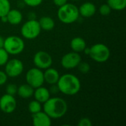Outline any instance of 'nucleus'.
Returning a JSON list of instances; mask_svg holds the SVG:
<instances>
[{
  "instance_id": "f257e3e1",
  "label": "nucleus",
  "mask_w": 126,
  "mask_h": 126,
  "mask_svg": "<svg viewBox=\"0 0 126 126\" xmlns=\"http://www.w3.org/2000/svg\"><path fill=\"white\" fill-rule=\"evenodd\" d=\"M43 104L44 111L51 119H59L63 117L68 110L67 103L61 97H49Z\"/></svg>"
},
{
  "instance_id": "f8f14e48",
  "label": "nucleus",
  "mask_w": 126,
  "mask_h": 126,
  "mask_svg": "<svg viewBox=\"0 0 126 126\" xmlns=\"http://www.w3.org/2000/svg\"><path fill=\"white\" fill-rule=\"evenodd\" d=\"M32 124L35 126H50L52 125V119L44 112L39 111L32 114Z\"/></svg>"
},
{
  "instance_id": "ddd939ff",
  "label": "nucleus",
  "mask_w": 126,
  "mask_h": 126,
  "mask_svg": "<svg viewBox=\"0 0 126 126\" xmlns=\"http://www.w3.org/2000/svg\"><path fill=\"white\" fill-rule=\"evenodd\" d=\"M78 10L80 16L84 18H90L95 14L97 11V7L94 4L89 1H86L83 3L80 6Z\"/></svg>"
},
{
  "instance_id": "f3484780",
  "label": "nucleus",
  "mask_w": 126,
  "mask_h": 126,
  "mask_svg": "<svg viewBox=\"0 0 126 126\" xmlns=\"http://www.w3.org/2000/svg\"><path fill=\"white\" fill-rule=\"evenodd\" d=\"M70 47L73 52L79 53L83 52L84 49L86 47V43L83 38L75 37L72 39L70 42Z\"/></svg>"
},
{
  "instance_id": "39448f33",
  "label": "nucleus",
  "mask_w": 126,
  "mask_h": 126,
  "mask_svg": "<svg viewBox=\"0 0 126 126\" xmlns=\"http://www.w3.org/2000/svg\"><path fill=\"white\" fill-rule=\"evenodd\" d=\"M25 44L23 39L16 35H10L4 39L3 48L9 55H18L24 49Z\"/></svg>"
},
{
  "instance_id": "6ab92c4d",
  "label": "nucleus",
  "mask_w": 126,
  "mask_h": 126,
  "mask_svg": "<svg viewBox=\"0 0 126 126\" xmlns=\"http://www.w3.org/2000/svg\"><path fill=\"white\" fill-rule=\"evenodd\" d=\"M38 23L41 30L50 31L55 27V21L49 16H43L38 20Z\"/></svg>"
},
{
  "instance_id": "6e6552de",
  "label": "nucleus",
  "mask_w": 126,
  "mask_h": 126,
  "mask_svg": "<svg viewBox=\"0 0 126 126\" xmlns=\"http://www.w3.org/2000/svg\"><path fill=\"white\" fill-rule=\"evenodd\" d=\"M24 71V64L22 61L17 58L8 60L5 63L4 72L10 78H16L21 75Z\"/></svg>"
},
{
  "instance_id": "bb28decb",
  "label": "nucleus",
  "mask_w": 126,
  "mask_h": 126,
  "mask_svg": "<svg viewBox=\"0 0 126 126\" xmlns=\"http://www.w3.org/2000/svg\"><path fill=\"white\" fill-rule=\"evenodd\" d=\"M23 2L29 7H35L39 6L43 2V0H23Z\"/></svg>"
},
{
  "instance_id": "72a5a7b5",
  "label": "nucleus",
  "mask_w": 126,
  "mask_h": 126,
  "mask_svg": "<svg viewBox=\"0 0 126 126\" xmlns=\"http://www.w3.org/2000/svg\"><path fill=\"white\" fill-rule=\"evenodd\" d=\"M4 45V38L0 35V48H2Z\"/></svg>"
},
{
  "instance_id": "7ed1b4c3",
  "label": "nucleus",
  "mask_w": 126,
  "mask_h": 126,
  "mask_svg": "<svg viewBox=\"0 0 126 126\" xmlns=\"http://www.w3.org/2000/svg\"><path fill=\"white\" fill-rule=\"evenodd\" d=\"M58 18L63 24H69L75 22L80 16L78 7L72 3H66L59 7L57 13Z\"/></svg>"
},
{
  "instance_id": "4468645a",
  "label": "nucleus",
  "mask_w": 126,
  "mask_h": 126,
  "mask_svg": "<svg viewBox=\"0 0 126 126\" xmlns=\"http://www.w3.org/2000/svg\"><path fill=\"white\" fill-rule=\"evenodd\" d=\"M44 70H45L44 72V82L47 83L49 85L57 84L58 79L60 78L58 71L54 68H52L51 66Z\"/></svg>"
},
{
  "instance_id": "cd10ccee",
  "label": "nucleus",
  "mask_w": 126,
  "mask_h": 126,
  "mask_svg": "<svg viewBox=\"0 0 126 126\" xmlns=\"http://www.w3.org/2000/svg\"><path fill=\"white\" fill-rule=\"evenodd\" d=\"M78 125L79 126H92V123L89 118L83 117L79 120Z\"/></svg>"
},
{
  "instance_id": "f03ea898",
  "label": "nucleus",
  "mask_w": 126,
  "mask_h": 126,
  "mask_svg": "<svg viewBox=\"0 0 126 126\" xmlns=\"http://www.w3.org/2000/svg\"><path fill=\"white\" fill-rule=\"evenodd\" d=\"M57 85L59 92L69 96L77 94L81 88L79 78L72 74H64L60 76Z\"/></svg>"
},
{
  "instance_id": "b1692460",
  "label": "nucleus",
  "mask_w": 126,
  "mask_h": 126,
  "mask_svg": "<svg viewBox=\"0 0 126 126\" xmlns=\"http://www.w3.org/2000/svg\"><path fill=\"white\" fill-rule=\"evenodd\" d=\"M9 60V54L2 47L0 48V66H4Z\"/></svg>"
},
{
  "instance_id": "aec40b11",
  "label": "nucleus",
  "mask_w": 126,
  "mask_h": 126,
  "mask_svg": "<svg viewBox=\"0 0 126 126\" xmlns=\"http://www.w3.org/2000/svg\"><path fill=\"white\" fill-rule=\"evenodd\" d=\"M107 4L111 10L121 11L126 8V0H108Z\"/></svg>"
},
{
  "instance_id": "7c9ffc66",
  "label": "nucleus",
  "mask_w": 126,
  "mask_h": 126,
  "mask_svg": "<svg viewBox=\"0 0 126 126\" xmlns=\"http://www.w3.org/2000/svg\"><path fill=\"white\" fill-rule=\"evenodd\" d=\"M52 1H53L54 4L59 7L65 4L66 3H67V1L68 0H52Z\"/></svg>"
},
{
  "instance_id": "4be33fe9",
  "label": "nucleus",
  "mask_w": 126,
  "mask_h": 126,
  "mask_svg": "<svg viewBox=\"0 0 126 126\" xmlns=\"http://www.w3.org/2000/svg\"><path fill=\"white\" fill-rule=\"evenodd\" d=\"M10 9L11 5L9 0H0V18L7 16Z\"/></svg>"
},
{
  "instance_id": "c85d7f7f",
  "label": "nucleus",
  "mask_w": 126,
  "mask_h": 126,
  "mask_svg": "<svg viewBox=\"0 0 126 126\" xmlns=\"http://www.w3.org/2000/svg\"><path fill=\"white\" fill-rule=\"evenodd\" d=\"M7 78L8 76L7 75L5 72L0 70V86H2L6 83L7 80Z\"/></svg>"
},
{
  "instance_id": "9d476101",
  "label": "nucleus",
  "mask_w": 126,
  "mask_h": 126,
  "mask_svg": "<svg viewBox=\"0 0 126 126\" xmlns=\"http://www.w3.org/2000/svg\"><path fill=\"white\" fill-rule=\"evenodd\" d=\"M81 61V56L79 53L72 51L65 54L62 57L61 64L66 69H72L76 68Z\"/></svg>"
},
{
  "instance_id": "393cba45",
  "label": "nucleus",
  "mask_w": 126,
  "mask_h": 126,
  "mask_svg": "<svg viewBox=\"0 0 126 126\" xmlns=\"http://www.w3.org/2000/svg\"><path fill=\"white\" fill-rule=\"evenodd\" d=\"M111 10H112L111 9V7H109V5L108 4H103L100 5V7H99V12L103 16H109L111 13Z\"/></svg>"
},
{
  "instance_id": "423d86ee",
  "label": "nucleus",
  "mask_w": 126,
  "mask_h": 126,
  "mask_svg": "<svg viewBox=\"0 0 126 126\" xmlns=\"http://www.w3.org/2000/svg\"><path fill=\"white\" fill-rule=\"evenodd\" d=\"M41 31V28L38 21L36 19H29L21 26V35L27 40L36 38L40 35Z\"/></svg>"
},
{
  "instance_id": "a211bd4d",
  "label": "nucleus",
  "mask_w": 126,
  "mask_h": 126,
  "mask_svg": "<svg viewBox=\"0 0 126 126\" xmlns=\"http://www.w3.org/2000/svg\"><path fill=\"white\" fill-rule=\"evenodd\" d=\"M34 88L30 86L29 84H22L17 89V94L23 98V99H28L30 98L33 95Z\"/></svg>"
},
{
  "instance_id": "20e7f679",
  "label": "nucleus",
  "mask_w": 126,
  "mask_h": 126,
  "mask_svg": "<svg viewBox=\"0 0 126 126\" xmlns=\"http://www.w3.org/2000/svg\"><path fill=\"white\" fill-rule=\"evenodd\" d=\"M89 56L95 62L105 63L106 62L111 55L109 48L104 44L97 43L92 45L90 48Z\"/></svg>"
},
{
  "instance_id": "f704fd0d",
  "label": "nucleus",
  "mask_w": 126,
  "mask_h": 126,
  "mask_svg": "<svg viewBox=\"0 0 126 126\" xmlns=\"http://www.w3.org/2000/svg\"><path fill=\"white\" fill-rule=\"evenodd\" d=\"M73 1H80V0H73Z\"/></svg>"
},
{
  "instance_id": "a878e982",
  "label": "nucleus",
  "mask_w": 126,
  "mask_h": 126,
  "mask_svg": "<svg viewBox=\"0 0 126 126\" xmlns=\"http://www.w3.org/2000/svg\"><path fill=\"white\" fill-rule=\"evenodd\" d=\"M17 86L13 83H10L6 86V94L14 96L17 93Z\"/></svg>"
},
{
  "instance_id": "9b49d317",
  "label": "nucleus",
  "mask_w": 126,
  "mask_h": 126,
  "mask_svg": "<svg viewBox=\"0 0 126 126\" xmlns=\"http://www.w3.org/2000/svg\"><path fill=\"white\" fill-rule=\"evenodd\" d=\"M17 106L16 100L14 96L5 94L0 97V110L5 114L13 113Z\"/></svg>"
},
{
  "instance_id": "412c9836",
  "label": "nucleus",
  "mask_w": 126,
  "mask_h": 126,
  "mask_svg": "<svg viewBox=\"0 0 126 126\" xmlns=\"http://www.w3.org/2000/svg\"><path fill=\"white\" fill-rule=\"evenodd\" d=\"M41 109H42L41 103H39L38 101H37L36 100H32L31 102H30V103L28 105V110H29L30 113L32 114H34L35 113L41 111Z\"/></svg>"
},
{
  "instance_id": "473e14b6",
  "label": "nucleus",
  "mask_w": 126,
  "mask_h": 126,
  "mask_svg": "<svg viewBox=\"0 0 126 126\" xmlns=\"http://www.w3.org/2000/svg\"><path fill=\"white\" fill-rule=\"evenodd\" d=\"M89 51H90V49H89V47H86L85 49H84V50H83V52H84V53L86 54V55H89Z\"/></svg>"
},
{
  "instance_id": "0eeeda50",
  "label": "nucleus",
  "mask_w": 126,
  "mask_h": 126,
  "mask_svg": "<svg viewBox=\"0 0 126 126\" xmlns=\"http://www.w3.org/2000/svg\"><path fill=\"white\" fill-rule=\"evenodd\" d=\"M25 78L27 83L34 89L43 86L44 83V72L37 67L30 69L27 72Z\"/></svg>"
},
{
  "instance_id": "2f4dec72",
  "label": "nucleus",
  "mask_w": 126,
  "mask_h": 126,
  "mask_svg": "<svg viewBox=\"0 0 126 126\" xmlns=\"http://www.w3.org/2000/svg\"><path fill=\"white\" fill-rule=\"evenodd\" d=\"M0 18H1V22H3V23H7V16H4L2 17H1Z\"/></svg>"
},
{
  "instance_id": "2eb2a0df",
  "label": "nucleus",
  "mask_w": 126,
  "mask_h": 126,
  "mask_svg": "<svg viewBox=\"0 0 126 126\" xmlns=\"http://www.w3.org/2000/svg\"><path fill=\"white\" fill-rule=\"evenodd\" d=\"M33 96L35 100H36L39 103H44L50 97V92L47 88L41 86L34 89Z\"/></svg>"
},
{
  "instance_id": "c756f323",
  "label": "nucleus",
  "mask_w": 126,
  "mask_h": 126,
  "mask_svg": "<svg viewBox=\"0 0 126 126\" xmlns=\"http://www.w3.org/2000/svg\"><path fill=\"white\" fill-rule=\"evenodd\" d=\"M50 94H57L58 92H59V89L58 87V85L57 84H53V85H51V87L49 88V89Z\"/></svg>"
},
{
  "instance_id": "1a4fd4ad",
  "label": "nucleus",
  "mask_w": 126,
  "mask_h": 126,
  "mask_svg": "<svg viewBox=\"0 0 126 126\" xmlns=\"http://www.w3.org/2000/svg\"><path fill=\"white\" fill-rule=\"evenodd\" d=\"M33 63L35 67L40 69H46L52 64V56L45 51L37 52L33 57Z\"/></svg>"
},
{
  "instance_id": "dca6fc26",
  "label": "nucleus",
  "mask_w": 126,
  "mask_h": 126,
  "mask_svg": "<svg viewBox=\"0 0 126 126\" xmlns=\"http://www.w3.org/2000/svg\"><path fill=\"white\" fill-rule=\"evenodd\" d=\"M6 16L7 18V22L12 25L19 24L23 19L22 13L17 9H10Z\"/></svg>"
},
{
  "instance_id": "5701e85b",
  "label": "nucleus",
  "mask_w": 126,
  "mask_h": 126,
  "mask_svg": "<svg viewBox=\"0 0 126 126\" xmlns=\"http://www.w3.org/2000/svg\"><path fill=\"white\" fill-rule=\"evenodd\" d=\"M77 68H78V70H79L81 73H83V74H86V73H88V72L90 71V69H91L90 65H89V63L85 62V61H82L79 63V64L78 65Z\"/></svg>"
}]
</instances>
